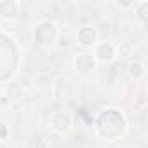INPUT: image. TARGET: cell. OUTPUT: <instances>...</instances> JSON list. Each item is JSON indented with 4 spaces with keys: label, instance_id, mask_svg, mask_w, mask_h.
Listing matches in <instances>:
<instances>
[{
    "label": "cell",
    "instance_id": "1",
    "mask_svg": "<svg viewBox=\"0 0 148 148\" xmlns=\"http://www.w3.org/2000/svg\"><path fill=\"white\" fill-rule=\"evenodd\" d=\"M125 117L117 108H106L103 110L96 119V131L105 139H117L125 131Z\"/></svg>",
    "mask_w": 148,
    "mask_h": 148
},
{
    "label": "cell",
    "instance_id": "2",
    "mask_svg": "<svg viewBox=\"0 0 148 148\" xmlns=\"http://www.w3.org/2000/svg\"><path fill=\"white\" fill-rule=\"evenodd\" d=\"M32 38L40 47H51L58 40V26L49 19H42L33 26Z\"/></svg>",
    "mask_w": 148,
    "mask_h": 148
},
{
    "label": "cell",
    "instance_id": "3",
    "mask_svg": "<svg viewBox=\"0 0 148 148\" xmlns=\"http://www.w3.org/2000/svg\"><path fill=\"white\" fill-rule=\"evenodd\" d=\"M117 47L112 44V42H108V40H105V42H98L96 45H94V59H96V63H101V64H108V63H112V61H115V58H117Z\"/></svg>",
    "mask_w": 148,
    "mask_h": 148
},
{
    "label": "cell",
    "instance_id": "4",
    "mask_svg": "<svg viewBox=\"0 0 148 148\" xmlns=\"http://www.w3.org/2000/svg\"><path fill=\"white\" fill-rule=\"evenodd\" d=\"M96 59L91 52H80L75 56V59H73V68L77 70V73H80V75H89V73H92L96 70Z\"/></svg>",
    "mask_w": 148,
    "mask_h": 148
},
{
    "label": "cell",
    "instance_id": "5",
    "mask_svg": "<svg viewBox=\"0 0 148 148\" xmlns=\"http://www.w3.org/2000/svg\"><path fill=\"white\" fill-rule=\"evenodd\" d=\"M51 129L58 134H66L71 129V117L64 112H56L51 117Z\"/></svg>",
    "mask_w": 148,
    "mask_h": 148
},
{
    "label": "cell",
    "instance_id": "6",
    "mask_svg": "<svg viewBox=\"0 0 148 148\" xmlns=\"http://www.w3.org/2000/svg\"><path fill=\"white\" fill-rule=\"evenodd\" d=\"M77 40L82 47H94L98 44V32L94 26H82L77 33Z\"/></svg>",
    "mask_w": 148,
    "mask_h": 148
},
{
    "label": "cell",
    "instance_id": "7",
    "mask_svg": "<svg viewBox=\"0 0 148 148\" xmlns=\"http://www.w3.org/2000/svg\"><path fill=\"white\" fill-rule=\"evenodd\" d=\"M19 2L16 0H0V16L4 19H16L19 14Z\"/></svg>",
    "mask_w": 148,
    "mask_h": 148
},
{
    "label": "cell",
    "instance_id": "8",
    "mask_svg": "<svg viewBox=\"0 0 148 148\" xmlns=\"http://www.w3.org/2000/svg\"><path fill=\"white\" fill-rule=\"evenodd\" d=\"M145 75H146V66H145V63H141V61H132V63L127 66V77H129L131 80L138 82V80H141Z\"/></svg>",
    "mask_w": 148,
    "mask_h": 148
},
{
    "label": "cell",
    "instance_id": "9",
    "mask_svg": "<svg viewBox=\"0 0 148 148\" xmlns=\"http://www.w3.org/2000/svg\"><path fill=\"white\" fill-rule=\"evenodd\" d=\"M134 14H136V18L141 23L148 21V2H146V0H141V2H138L134 5Z\"/></svg>",
    "mask_w": 148,
    "mask_h": 148
},
{
    "label": "cell",
    "instance_id": "10",
    "mask_svg": "<svg viewBox=\"0 0 148 148\" xmlns=\"http://www.w3.org/2000/svg\"><path fill=\"white\" fill-rule=\"evenodd\" d=\"M113 5L117 9H120V11H129V9H134L136 2H134V0H115Z\"/></svg>",
    "mask_w": 148,
    "mask_h": 148
},
{
    "label": "cell",
    "instance_id": "11",
    "mask_svg": "<svg viewBox=\"0 0 148 148\" xmlns=\"http://www.w3.org/2000/svg\"><path fill=\"white\" fill-rule=\"evenodd\" d=\"M7 136H9V129H7L5 122H2V120H0V141L7 139Z\"/></svg>",
    "mask_w": 148,
    "mask_h": 148
}]
</instances>
